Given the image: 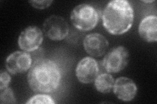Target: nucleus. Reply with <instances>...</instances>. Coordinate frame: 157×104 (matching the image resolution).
I'll return each instance as SVG.
<instances>
[{
    "label": "nucleus",
    "mask_w": 157,
    "mask_h": 104,
    "mask_svg": "<svg viewBox=\"0 0 157 104\" xmlns=\"http://www.w3.org/2000/svg\"><path fill=\"white\" fill-rule=\"evenodd\" d=\"M7 71L2 70L0 73V91L9 87V83L11 81V77Z\"/></svg>",
    "instance_id": "2eb2a0df"
},
{
    "label": "nucleus",
    "mask_w": 157,
    "mask_h": 104,
    "mask_svg": "<svg viewBox=\"0 0 157 104\" xmlns=\"http://www.w3.org/2000/svg\"><path fill=\"white\" fill-rule=\"evenodd\" d=\"M27 104L33 103H49L55 104V102L54 101L53 98L48 95L45 94H38L35 96L31 97L29 100L26 102Z\"/></svg>",
    "instance_id": "4468645a"
},
{
    "label": "nucleus",
    "mask_w": 157,
    "mask_h": 104,
    "mask_svg": "<svg viewBox=\"0 0 157 104\" xmlns=\"http://www.w3.org/2000/svg\"><path fill=\"white\" fill-rule=\"evenodd\" d=\"M0 91H1V94H0V103L2 104L17 103L16 98L14 97V92L11 88L7 87Z\"/></svg>",
    "instance_id": "ddd939ff"
},
{
    "label": "nucleus",
    "mask_w": 157,
    "mask_h": 104,
    "mask_svg": "<svg viewBox=\"0 0 157 104\" xmlns=\"http://www.w3.org/2000/svg\"><path fill=\"white\" fill-rule=\"evenodd\" d=\"M129 63V52L123 46H117L104 57L101 65L107 73H118L127 66Z\"/></svg>",
    "instance_id": "20e7f679"
},
{
    "label": "nucleus",
    "mask_w": 157,
    "mask_h": 104,
    "mask_svg": "<svg viewBox=\"0 0 157 104\" xmlns=\"http://www.w3.org/2000/svg\"><path fill=\"white\" fill-rule=\"evenodd\" d=\"M43 39V32L41 29L37 26H32L21 31L18 38V44L22 51L33 52L39 48Z\"/></svg>",
    "instance_id": "423d86ee"
},
{
    "label": "nucleus",
    "mask_w": 157,
    "mask_h": 104,
    "mask_svg": "<svg viewBox=\"0 0 157 104\" xmlns=\"http://www.w3.org/2000/svg\"><path fill=\"white\" fill-rule=\"evenodd\" d=\"M43 32L50 40L60 41L67 37L70 27L64 18L54 14L46 18L43 22Z\"/></svg>",
    "instance_id": "39448f33"
},
{
    "label": "nucleus",
    "mask_w": 157,
    "mask_h": 104,
    "mask_svg": "<svg viewBox=\"0 0 157 104\" xmlns=\"http://www.w3.org/2000/svg\"><path fill=\"white\" fill-rule=\"evenodd\" d=\"M99 11L94 6L87 3L78 5L70 14L73 26L82 31H88L94 29L99 22Z\"/></svg>",
    "instance_id": "7ed1b4c3"
},
{
    "label": "nucleus",
    "mask_w": 157,
    "mask_h": 104,
    "mask_svg": "<svg viewBox=\"0 0 157 104\" xmlns=\"http://www.w3.org/2000/svg\"><path fill=\"white\" fill-rule=\"evenodd\" d=\"M83 46L88 55L93 57H100L106 53L109 41L100 33H90L83 40Z\"/></svg>",
    "instance_id": "1a4fd4ad"
},
{
    "label": "nucleus",
    "mask_w": 157,
    "mask_h": 104,
    "mask_svg": "<svg viewBox=\"0 0 157 104\" xmlns=\"http://www.w3.org/2000/svg\"><path fill=\"white\" fill-rule=\"evenodd\" d=\"M62 73L58 64L48 59L34 61L27 76L31 90L38 94L55 92L60 87Z\"/></svg>",
    "instance_id": "f257e3e1"
},
{
    "label": "nucleus",
    "mask_w": 157,
    "mask_h": 104,
    "mask_svg": "<svg viewBox=\"0 0 157 104\" xmlns=\"http://www.w3.org/2000/svg\"><path fill=\"white\" fill-rule=\"evenodd\" d=\"M143 2L145 3H153L155 2V1H143Z\"/></svg>",
    "instance_id": "f3484780"
},
{
    "label": "nucleus",
    "mask_w": 157,
    "mask_h": 104,
    "mask_svg": "<svg viewBox=\"0 0 157 104\" xmlns=\"http://www.w3.org/2000/svg\"><path fill=\"white\" fill-rule=\"evenodd\" d=\"M115 80L110 74L103 73L98 75L94 80L95 88L100 93L107 94L113 91Z\"/></svg>",
    "instance_id": "f8f14e48"
},
{
    "label": "nucleus",
    "mask_w": 157,
    "mask_h": 104,
    "mask_svg": "<svg viewBox=\"0 0 157 104\" xmlns=\"http://www.w3.org/2000/svg\"><path fill=\"white\" fill-rule=\"evenodd\" d=\"M103 26L113 35H121L133 26L134 11L126 0H113L108 3L102 12Z\"/></svg>",
    "instance_id": "f03ea898"
},
{
    "label": "nucleus",
    "mask_w": 157,
    "mask_h": 104,
    "mask_svg": "<svg viewBox=\"0 0 157 104\" xmlns=\"http://www.w3.org/2000/svg\"><path fill=\"white\" fill-rule=\"evenodd\" d=\"M138 33L141 38L147 42L157 41V17L149 15L141 21L138 27Z\"/></svg>",
    "instance_id": "9b49d317"
},
{
    "label": "nucleus",
    "mask_w": 157,
    "mask_h": 104,
    "mask_svg": "<svg viewBox=\"0 0 157 104\" xmlns=\"http://www.w3.org/2000/svg\"><path fill=\"white\" fill-rule=\"evenodd\" d=\"M32 64L31 55L24 51H16L11 53L6 61L7 70L13 75L25 73L30 69Z\"/></svg>",
    "instance_id": "0eeeda50"
},
{
    "label": "nucleus",
    "mask_w": 157,
    "mask_h": 104,
    "mask_svg": "<svg viewBox=\"0 0 157 104\" xmlns=\"http://www.w3.org/2000/svg\"><path fill=\"white\" fill-rule=\"evenodd\" d=\"M137 89L136 84L130 78L120 77L115 81L113 91L119 100L123 102H130L137 95Z\"/></svg>",
    "instance_id": "9d476101"
},
{
    "label": "nucleus",
    "mask_w": 157,
    "mask_h": 104,
    "mask_svg": "<svg viewBox=\"0 0 157 104\" xmlns=\"http://www.w3.org/2000/svg\"><path fill=\"white\" fill-rule=\"evenodd\" d=\"M99 65L98 61L94 58L86 57L78 63L75 75L77 80L83 84H88L94 81L99 75Z\"/></svg>",
    "instance_id": "6e6552de"
},
{
    "label": "nucleus",
    "mask_w": 157,
    "mask_h": 104,
    "mask_svg": "<svg viewBox=\"0 0 157 104\" xmlns=\"http://www.w3.org/2000/svg\"><path fill=\"white\" fill-rule=\"evenodd\" d=\"M29 3H30L31 5L37 9H45L48 8L53 3V1H29Z\"/></svg>",
    "instance_id": "dca6fc26"
}]
</instances>
